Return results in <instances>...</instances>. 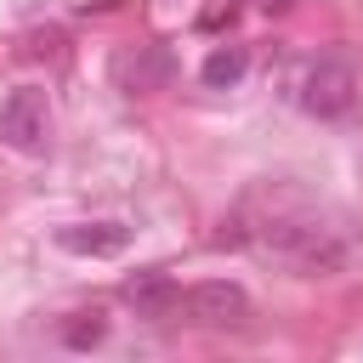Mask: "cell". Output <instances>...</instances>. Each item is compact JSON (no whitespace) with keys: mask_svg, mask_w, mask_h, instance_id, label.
I'll list each match as a JSON object with an SVG mask.
<instances>
[{"mask_svg":"<svg viewBox=\"0 0 363 363\" xmlns=\"http://www.w3.org/2000/svg\"><path fill=\"white\" fill-rule=\"evenodd\" d=\"M45 136H51V102H45V91H34V85L11 91L0 102V142L11 153H40Z\"/></svg>","mask_w":363,"mask_h":363,"instance_id":"3957f363","label":"cell"},{"mask_svg":"<svg viewBox=\"0 0 363 363\" xmlns=\"http://www.w3.org/2000/svg\"><path fill=\"white\" fill-rule=\"evenodd\" d=\"M182 306H187V318L193 323H204V329H244L250 323V295L238 289V284H227V278H210V284H193L187 295H182Z\"/></svg>","mask_w":363,"mask_h":363,"instance_id":"277c9868","label":"cell"},{"mask_svg":"<svg viewBox=\"0 0 363 363\" xmlns=\"http://www.w3.org/2000/svg\"><path fill=\"white\" fill-rule=\"evenodd\" d=\"M295 102L312 113V119H346L357 102H363V74L352 57L329 51V57H312L301 85H295Z\"/></svg>","mask_w":363,"mask_h":363,"instance_id":"7a4b0ae2","label":"cell"},{"mask_svg":"<svg viewBox=\"0 0 363 363\" xmlns=\"http://www.w3.org/2000/svg\"><path fill=\"white\" fill-rule=\"evenodd\" d=\"M125 301H130L142 318H170V312H182V289H176L170 272H136V278H125Z\"/></svg>","mask_w":363,"mask_h":363,"instance_id":"8992f818","label":"cell"},{"mask_svg":"<svg viewBox=\"0 0 363 363\" xmlns=\"http://www.w3.org/2000/svg\"><path fill=\"white\" fill-rule=\"evenodd\" d=\"M244 74H250V51H244V45H216V51L204 57V68H199V79H204L210 91H233Z\"/></svg>","mask_w":363,"mask_h":363,"instance_id":"52a82bcc","label":"cell"},{"mask_svg":"<svg viewBox=\"0 0 363 363\" xmlns=\"http://www.w3.org/2000/svg\"><path fill=\"white\" fill-rule=\"evenodd\" d=\"M216 244L255 250L261 261H272L295 278H335L352 261V233H346L340 210H329L323 199H312L295 182H255L221 221Z\"/></svg>","mask_w":363,"mask_h":363,"instance_id":"6da1fadb","label":"cell"},{"mask_svg":"<svg viewBox=\"0 0 363 363\" xmlns=\"http://www.w3.org/2000/svg\"><path fill=\"white\" fill-rule=\"evenodd\" d=\"M57 244L68 255H119L130 244V227L125 221H74V227H57Z\"/></svg>","mask_w":363,"mask_h":363,"instance_id":"5b68a950","label":"cell"},{"mask_svg":"<svg viewBox=\"0 0 363 363\" xmlns=\"http://www.w3.org/2000/svg\"><path fill=\"white\" fill-rule=\"evenodd\" d=\"M102 335H108V312H102V306H91V312H74V318L62 323V346H74V352H91V346H102Z\"/></svg>","mask_w":363,"mask_h":363,"instance_id":"9c48e42d","label":"cell"},{"mask_svg":"<svg viewBox=\"0 0 363 363\" xmlns=\"http://www.w3.org/2000/svg\"><path fill=\"white\" fill-rule=\"evenodd\" d=\"M164 79H170V51H164V45H153V51H142V57L125 62V85H130V91H153V85H164Z\"/></svg>","mask_w":363,"mask_h":363,"instance_id":"ba28073f","label":"cell"},{"mask_svg":"<svg viewBox=\"0 0 363 363\" xmlns=\"http://www.w3.org/2000/svg\"><path fill=\"white\" fill-rule=\"evenodd\" d=\"M284 6H289V0H261V11H267V17H272V11H284Z\"/></svg>","mask_w":363,"mask_h":363,"instance_id":"30bf717a","label":"cell"}]
</instances>
